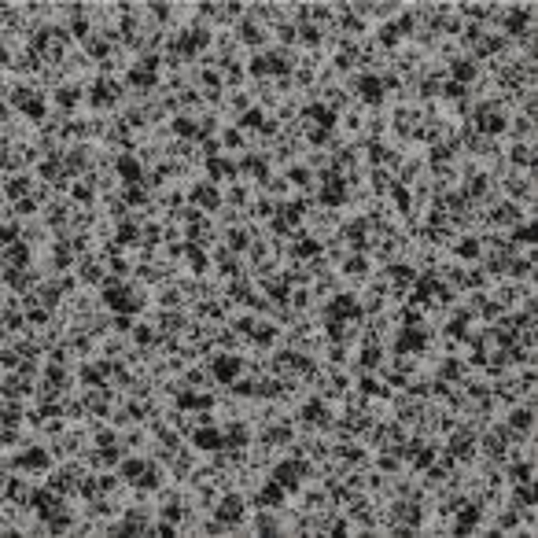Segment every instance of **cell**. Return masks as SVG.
Wrapping results in <instances>:
<instances>
[{"label": "cell", "instance_id": "cell-1", "mask_svg": "<svg viewBox=\"0 0 538 538\" xmlns=\"http://www.w3.org/2000/svg\"><path fill=\"white\" fill-rule=\"evenodd\" d=\"M502 137L512 140V144H535V140H538V125H535V118H528V114H512Z\"/></svg>", "mask_w": 538, "mask_h": 538}, {"label": "cell", "instance_id": "cell-2", "mask_svg": "<svg viewBox=\"0 0 538 538\" xmlns=\"http://www.w3.org/2000/svg\"><path fill=\"white\" fill-rule=\"evenodd\" d=\"M243 512H247V494H243V491H229V494H222V502H217L214 516L225 520V528H229V523H236Z\"/></svg>", "mask_w": 538, "mask_h": 538}, {"label": "cell", "instance_id": "cell-3", "mask_svg": "<svg viewBox=\"0 0 538 538\" xmlns=\"http://www.w3.org/2000/svg\"><path fill=\"white\" fill-rule=\"evenodd\" d=\"M0 30L30 37V11H26V4H4V11H0Z\"/></svg>", "mask_w": 538, "mask_h": 538}, {"label": "cell", "instance_id": "cell-4", "mask_svg": "<svg viewBox=\"0 0 538 538\" xmlns=\"http://www.w3.org/2000/svg\"><path fill=\"white\" fill-rule=\"evenodd\" d=\"M70 302V310L78 314V317H89V314H96V310H104V291L100 288H82V291H74V295L67 299Z\"/></svg>", "mask_w": 538, "mask_h": 538}, {"label": "cell", "instance_id": "cell-5", "mask_svg": "<svg viewBox=\"0 0 538 538\" xmlns=\"http://www.w3.org/2000/svg\"><path fill=\"white\" fill-rule=\"evenodd\" d=\"M74 273H78V280H82V284H89V288H100L107 280V269L96 262V254H85V259H78Z\"/></svg>", "mask_w": 538, "mask_h": 538}, {"label": "cell", "instance_id": "cell-6", "mask_svg": "<svg viewBox=\"0 0 538 538\" xmlns=\"http://www.w3.org/2000/svg\"><path fill=\"white\" fill-rule=\"evenodd\" d=\"M269 479H277L284 491H299V465L295 457H280L273 468H269Z\"/></svg>", "mask_w": 538, "mask_h": 538}, {"label": "cell", "instance_id": "cell-7", "mask_svg": "<svg viewBox=\"0 0 538 538\" xmlns=\"http://www.w3.org/2000/svg\"><path fill=\"white\" fill-rule=\"evenodd\" d=\"M151 302H155L159 310H181L185 295H181V288H177V284L166 280V284H155V291H151Z\"/></svg>", "mask_w": 538, "mask_h": 538}, {"label": "cell", "instance_id": "cell-8", "mask_svg": "<svg viewBox=\"0 0 538 538\" xmlns=\"http://www.w3.org/2000/svg\"><path fill=\"white\" fill-rule=\"evenodd\" d=\"M259 188H262L266 199L277 203V207H280V203H288V199H295V188H291L288 177H280V174H273V177H269V181H262Z\"/></svg>", "mask_w": 538, "mask_h": 538}, {"label": "cell", "instance_id": "cell-9", "mask_svg": "<svg viewBox=\"0 0 538 538\" xmlns=\"http://www.w3.org/2000/svg\"><path fill=\"white\" fill-rule=\"evenodd\" d=\"M277 446L273 443H266V439H254L247 446V465H259V468H273L277 465Z\"/></svg>", "mask_w": 538, "mask_h": 538}, {"label": "cell", "instance_id": "cell-10", "mask_svg": "<svg viewBox=\"0 0 538 538\" xmlns=\"http://www.w3.org/2000/svg\"><path fill=\"white\" fill-rule=\"evenodd\" d=\"M188 240H192V243H196V247H203V251H210V247H214V243H217V240H222V229H217V225L210 222V217H207V222H199L196 229H188Z\"/></svg>", "mask_w": 538, "mask_h": 538}, {"label": "cell", "instance_id": "cell-11", "mask_svg": "<svg viewBox=\"0 0 538 538\" xmlns=\"http://www.w3.org/2000/svg\"><path fill=\"white\" fill-rule=\"evenodd\" d=\"M269 479V468H259V465H243L240 468V491L243 494H259Z\"/></svg>", "mask_w": 538, "mask_h": 538}, {"label": "cell", "instance_id": "cell-12", "mask_svg": "<svg viewBox=\"0 0 538 538\" xmlns=\"http://www.w3.org/2000/svg\"><path fill=\"white\" fill-rule=\"evenodd\" d=\"M37 302H41L45 310H59V306L67 302V291L59 288V280H45V284L37 288Z\"/></svg>", "mask_w": 538, "mask_h": 538}, {"label": "cell", "instance_id": "cell-13", "mask_svg": "<svg viewBox=\"0 0 538 538\" xmlns=\"http://www.w3.org/2000/svg\"><path fill=\"white\" fill-rule=\"evenodd\" d=\"M151 203H159V207H166V210L174 214V210H181L185 203H188V196H185V192L177 188V185H162L155 196H151Z\"/></svg>", "mask_w": 538, "mask_h": 538}, {"label": "cell", "instance_id": "cell-14", "mask_svg": "<svg viewBox=\"0 0 538 538\" xmlns=\"http://www.w3.org/2000/svg\"><path fill=\"white\" fill-rule=\"evenodd\" d=\"M192 199L199 203V207H203V214H207V217H210V214H214V210H217V207H222V203H225V199H222V188H217V185H210V181H203V185H199V192H196V196H192Z\"/></svg>", "mask_w": 538, "mask_h": 538}, {"label": "cell", "instance_id": "cell-15", "mask_svg": "<svg viewBox=\"0 0 538 538\" xmlns=\"http://www.w3.org/2000/svg\"><path fill=\"white\" fill-rule=\"evenodd\" d=\"M222 243L229 251H236V254H243L251 247V229L247 225H233V229H222Z\"/></svg>", "mask_w": 538, "mask_h": 538}, {"label": "cell", "instance_id": "cell-16", "mask_svg": "<svg viewBox=\"0 0 538 538\" xmlns=\"http://www.w3.org/2000/svg\"><path fill=\"white\" fill-rule=\"evenodd\" d=\"M144 468H148V457H140V454H125V457L118 461V476H122L125 483H140Z\"/></svg>", "mask_w": 538, "mask_h": 538}, {"label": "cell", "instance_id": "cell-17", "mask_svg": "<svg viewBox=\"0 0 538 538\" xmlns=\"http://www.w3.org/2000/svg\"><path fill=\"white\" fill-rule=\"evenodd\" d=\"M394 188H399V181H394V174L391 170H380V166H376V170L373 174H369V192H373V196H394Z\"/></svg>", "mask_w": 538, "mask_h": 538}, {"label": "cell", "instance_id": "cell-18", "mask_svg": "<svg viewBox=\"0 0 538 538\" xmlns=\"http://www.w3.org/2000/svg\"><path fill=\"white\" fill-rule=\"evenodd\" d=\"M192 446L196 450H217V446H225V439H222V428L217 424H210V428H196V435H192Z\"/></svg>", "mask_w": 538, "mask_h": 538}, {"label": "cell", "instance_id": "cell-19", "mask_svg": "<svg viewBox=\"0 0 538 538\" xmlns=\"http://www.w3.org/2000/svg\"><path fill=\"white\" fill-rule=\"evenodd\" d=\"M328 67L336 70V74H354V70H362V56H358L354 48H343L339 56L328 59Z\"/></svg>", "mask_w": 538, "mask_h": 538}, {"label": "cell", "instance_id": "cell-20", "mask_svg": "<svg viewBox=\"0 0 538 538\" xmlns=\"http://www.w3.org/2000/svg\"><path fill=\"white\" fill-rule=\"evenodd\" d=\"M476 74H479V63H472V59L450 63V82H457V85H472V82H476Z\"/></svg>", "mask_w": 538, "mask_h": 538}, {"label": "cell", "instance_id": "cell-21", "mask_svg": "<svg viewBox=\"0 0 538 538\" xmlns=\"http://www.w3.org/2000/svg\"><path fill=\"white\" fill-rule=\"evenodd\" d=\"M439 207L446 210V217H461V214L468 210V196L461 188H454V192H446V196L439 199Z\"/></svg>", "mask_w": 538, "mask_h": 538}, {"label": "cell", "instance_id": "cell-22", "mask_svg": "<svg viewBox=\"0 0 538 538\" xmlns=\"http://www.w3.org/2000/svg\"><path fill=\"white\" fill-rule=\"evenodd\" d=\"M174 222H181L185 229H196L199 222H207V214H203V207H199L196 199H188L181 210H174Z\"/></svg>", "mask_w": 538, "mask_h": 538}, {"label": "cell", "instance_id": "cell-23", "mask_svg": "<svg viewBox=\"0 0 538 538\" xmlns=\"http://www.w3.org/2000/svg\"><path fill=\"white\" fill-rule=\"evenodd\" d=\"M383 306H387V295H380V291H373V288L358 291V310L362 314H383Z\"/></svg>", "mask_w": 538, "mask_h": 538}, {"label": "cell", "instance_id": "cell-24", "mask_svg": "<svg viewBox=\"0 0 538 538\" xmlns=\"http://www.w3.org/2000/svg\"><path fill=\"white\" fill-rule=\"evenodd\" d=\"M210 48H214V52L222 56V59H229V52H236V48H240V33H236V30H217Z\"/></svg>", "mask_w": 538, "mask_h": 538}, {"label": "cell", "instance_id": "cell-25", "mask_svg": "<svg viewBox=\"0 0 538 538\" xmlns=\"http://www.w3.org/2000/svg\"><path fill=\"white\" fill-rule=\"evenodd\" d=\"M505 159L512 166H520V170H528V166H535V144H509Z\"/></svg>", "mask_w": 538, "mask_h": 538}, {"label": "cell", "instance_id": "cell-26", "mask_svg": "<svg viewBox=\"0 0 538 538\" xmlns=\"http://www.w3.org/2000/svg\"><path fill=\"white\" fill-rule=\"evenodd\" d=\"M369 269H373V259H369V254H351V259L339 266V273H347V277H365V280H369Z\"/></svg>", "mask_w": 538, "mask_h": 538}, {"label": "cell", "instance_id": "cell-27", "mask_svg": "<svg viewBox=\"0 0 538 538\" xmlns=\"http://www.w3.org/2000/svg\"><path fill=\"white\" fill-rule=\"evenodd\" d=\"M0 328L4 332H30V317L22 310H0Z\"/></svg>", "mask_w": 538, "mask_h": 538}, {"label": "cell", "instance_id": "cell-28", "mask_svg": "<svg viewBox=\"0 0 538 538\" xmlns=\"http://www.w3.org/2000/svg\"><path fill=\"white\" fill-rule=\"evenodd\" d=\"M391 284H394V277H391V269H387V266H373V269H369V288H373V291L387 295Z\"/></svg>", "mask_w": 538, "mask_h": 538}, {"label": "cell", "instance_id": "cell-29", "mask_svg": "<svg viewBox=\"0 0 538 538\" xmlns=\"http://www.w3.org/2000/svg\"><path fill=\"white\" fill-rule=\"evenodd\" d=\"M140 174H144V166L137 162V155H122L118 159V177L125 185H140Z\"/></svg>", "mask_w": 538, "mask_h": 538}, {"label": "cell", "instance_id": "cell-30", "mask_svg": "<svg viewBox=\"0 0 538 538\" xmlns=\"http://www.w3.org/2000/svg\"><path fill=\"white\" fill-rule=\"evenodd\" d=\"M284 177H288V185H291V188H295V192H299V188H306V185H314V181H317V174H314V170H310V166H306V162H299V166H291V170H288Z\"/></svg>", "mask_w": 538, "mask_h": 538}, {"label": "cell", "instance_id": "cell-31", "mask_svg": "<svg viewBox=\"0 0 538 538\" xmlns=\"http://www.w3.org/2000/svg\"><path fill=\"white\" fill-rule=\"evenodd\" d=\"M133 155H137V162L148 170V166H159V162L166 159V148H159V144H151V140H148V144H144V148H137Z\"/></svg>", "mask_w": 538, "mask_h": 538}, {"label": "cell", "instance_id": "cell-32", "mask_svg": "<svg viewBox=\"0 0 538 538\" xmlns=\"http://www.w3.org/2000/svg\"><path fill=\"white\" fill-rule=\"evenodd\" d=\"M321 104H325L332 114H343V111H347V107L354 104V100H351L347 93H343V89H325V100H321Z\"/></svg>", "mask_w": 538, "mask_h": 538}, {"label": "cell", "instance_id": "cell-33", "mask_svg": "<svg viewBox=\"0 0 538 538\" xmlns=\"http://www.w3.org/2000/svg\"><path fill=\"white\" fill-rule=\"evenodd\" d=\"M59 406H63V417H67L70 424H82V420L89 417V406H85V399H63Z\"/></svg>", "mask_w": 538, "mask_h": 538}, {"label": "cell", "instance_id": "cell-34", "mask_svg": "<svg viewBox=\"0 0 538 538\" xmlns=\"http://www.w3.org/2000/svg\"><path fill=\"white\" fill-rule=\"evenodd\" d=\"M402 15V4H394V0H387V4H373V26H380V22H394Z\"/></svg>", "mask_w": 538, "mask_h": 538}, {"label": "cell", "instance_id": "cell-35", "mask_svg": "<svg viewBox=\"0 0 538 538\" xmlns=\"http://www.w3.org/2000/svg\"><path fill=\"white\" fill-rule=\"evenodd\" d=\"M288 306H291V310H295V314H306V310H310V306H314V295H310V288H291V291H288Z\"/></svg>", "mask_w": 538, "mask_h": 538}, {"label": "cell", "instance_id": "cell-36", "mask_svg": "<svg viewBox=\"0 0 538 538\" xmlns=\"http://www.w3.org/2000/svg\"><path fill=\"white\" fill-rule=\"evenodd\" d=\"M122 199L130 203V207H148V203H151V192L140 188V185H125V188H122Z\"/></svg>", "mask_w": 538, "mask_h": 538}, {"label": "cell", "instance_id": "cell-37", "mask_svg": "<svg viewBox=\"0 0 538 538\" xmlns=\"http://www.w3.org/2000/svg\"><path fill=\"white\" fill-rule=\"evenodd\" d=\"M299 30V48H317L321 45V30L314 26V22H302V26H295Z\"/></svg>", "mask_w": 538, "mask_h": 538}, {"label": "cell", "instance_id": "cell-38", "mask_svg": "<svg viewBox=\"0 0 538 538\" xmlns=\"http://www.w3.org/2000/svg\"><path fill=\"white\" fill-rule=\"evenodd\" d=\"M302 162H306V166H310V170H314V174H325V170H328V166H332V155H328V151H325V148H314V151H310V155H306Z\"/></svg>", "mask_w": 538, "mask_h": 538}, {"label": "cell", "instance_id": "cell-39", "mask_svg": "<svg viewBox=\"0 0 538 538\" xmlns=\"http://www.w3.org/2000/svg\"><path fill=\"white\" fill-rule=\"evenodd\" d=\"M15 217H19V222H33V217H41V207H37V199H33V196L19 199V203H15Z\"/></svg>", "mask_w": 538, "mask_h": 538}, {"label": "cell", "instance_id": "cell-40", "mask_svg": "<svg viewBox=\"0 0 538 538\" xmlns=\"http://www.w3.org/2000/svg\"><path fill=\"white\" fill-rule=\"evenodd\" d=\"M15 240H22V222H19V217L0 222V243H15Z\"/></svg>", "mask_w": 538, "mask_h": 538}, {"label": "cell", "instance_id": "cell-41", "mask_svg": "<svg viewBox=\"0 0 538 538\" xmlns=\"http://www.w3.org/2000/svg\"><path fill=\"white\" fill-rule=\"evenodd\" d=\"M162 240L166 243H188V229L181 222H166L162 225Z\"/></svg>", "mask_w": 538, "mask_h": 538}, {"label": "cell", "instance_id": "cell-42", "mask_svg": "<svg viewBox=\"0 0 538 538\" xmlns=\"http://www.w3.org/2000/svg\"><path fill=\"white\" fill-rule=\"evenodd\" d=\"M199 535H207V538H222V535H229V528H225V520H217V516H203Z\"/></svg>", "mask_w": 538, "mask_h": 538}, {"label": "cell", "instance_id": "cell-43", "mask_svg": "<svg viewBox=\"0 0 538 538\" xmlns=\"http://www.w3.org/2000/svg\"><path fill=\"white\" fill-rule=\"evenodd\" d=\"M280 391H284L280 376H262V380H259V394H262V399H277Z\"/></svg>", "mask_w": 538, "mask_h": 538}, {"label": "cell", "instance_id": "cell-44", "mask_svg": "<svg viewBox=\"0 0 538 538\" xmlns=\"http://www.w3.org/2000/svg\"><path fill=\"white\" fill-rule=\"evenodd\" d=\"M140 243H144V247H159V243H166L162 240V225L151 222L148 229H140Z\"/></svg>", "mask_w": 538, "mask_h": 538}, {"label": "cell", "instance_id": "cell-45", "mask_svg": "<svg viewBox=\"0 0 538 538\" xmlns=\"http://www.w3.org/2000/svg\"><path fill=\"white\" fill-rule=\"evenodd\" d=\"M19 365H22L19 347H0V369H19Z\"/></svg>", "mask_w": 538, "mask_h": 538}, {"label": "cell", "instance_id": "cell-46", "mask_svg": "<svg viewBox=\"0 0 538 538\" xmlns=\"http://www.w3.org/2000/svg\"><path fill=\"white\" fill-rule=\"evenodd\" d=\"M0 310H22V295L15 288L4 284V295H0Z\"/></svg>", "mask_w": 538, "mask_h": 538}, {"label": "cell", "instance_id": "cell-47", "mask_svg": "<svg viewBox=\"0 0 538 538\" xmlns=\"http://www.w3.org/2000/svg\"><path fill=\"white\" fill-rule=\"evenodd\" d=\"M133 325H137V317H133V314H114V332H125V336H130Z\"/></svg>", "mask_w": 538, "mask_h": 538}]
</instances>
